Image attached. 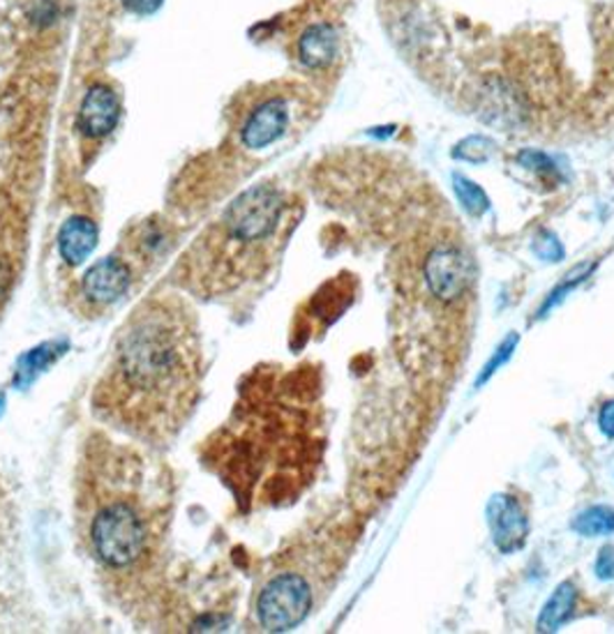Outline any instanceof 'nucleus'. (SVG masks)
<instances>
[{
	"instance_id": "nucleus-1",
	"label": "nucleus",
	"mask_w": 614,
	"mask_h": 634,
	"mask_svg": "<svg viewBox=\"0 0 614 634\" xmlns=\"http://www.w3.org/2000/svg\"><path fill=\"white\" fill-rule=\"evenodd\" d=\"M201 379L203 346L192 308L179 295H151L115 335L93 411L143 445H167L190 420Z\"/></svg>"
},
{
	"instance_id": "nucleus-2",
	"label": "nucleus",
	"mask_w": 614,
	"mask_h": 634,
	"mask_svg": "<svg viewBox=\"0 0 614 634\" xmlns=\"http://www.w3.org/2000/svg\"><path fill=\"white\" fill-rule=\"evenodd\" d=\"M171 522V480L134 445L93 434L77 471L74 526L104 588L137 600L151 586Z\"/></svg>"
},
{
	"instance_id": "nucleus-3",
	"label": "nucleus",
	"mask_w": 614,
	"mask_h": 634,
	"mask_svg": "<svg viewBox=\"0 0 614 634\" xmlns=\"http://www.w3.org/2000/svg\"><path fill=\"white\" fill-rule=\"evenodd\" d=\"M284 197L271 185L248 190L233 201L220 222V233L192 252L185 263V289L199 298H222L245 280L256 278L284 218Z\"/></svg>"
},
{
	"instance_id": "nucleus-4",
	"label": "nucleus",
	"mask_w": 614,
	"mask_h": 634,
	"mask_svg": "<svg viewBox=\"0 0 614 634\" xmlns=\"http://www.w3.org/2000/svg\"><path fill=\"white\" fill-rule=\"evenodd\" d=\"M314 605V591L299 572H278L259 591L254 614L266 632H286L299 627Z\"/></svg>"
},
{
	"instance_id": "nucleus-5",
	"label": "nucleus",
	"mask_w": 614,
	"mask_h": 634,
	"mask_svg": "<svg viewBox=\"0 0 614 634\" xmlns=\"http://www.w3.org/2000/svg\"><path fill=\"white\" fill-rule=\"evenodd\" d=\"M470 259L457 245L442 243L430 250L425 259V284L436 300L451 303L460 298L470 286Z\"/></svg>"
},
{
	"instance_id": "nucleus-6",
	"label": "nucleus",
	"mask_w": 614,
	"mask_h": 634,
	"mask_svg": "<svg viewBox=\"0 0 614 634\" xmlns=\"http://www.w3.org/2000/svg\"><path fill=\"white\" fill-rule=\"evenodd\" d=\"M132 268L119 256L98 261L81 280V298L91 310H107L130 291Z\"/></svg>"
},
{
	"instance_id": "nucleus-7",
	"label": "nucleus",
	"mask_w": 614,
	"mask_h": 634,
	"mask_svg": "<svg viewBox=\"0 0 614 634\" xmlns=\"http://www.w3.org/2000/svg\"><path fill=\"white\" fill-rule=\"evenodd\" d=\"M485 515L496 550L502 554H513L524 547L526 535H530V522H526L524 510L515 496L494 494Z\"/></svg>"
},
{
	"instance_id": "nucleus-8",
	"label": "nucleus",
	"mask_w": 614,
	"mask_h": 634,
	"mask_svg": "<svg viewBox=\"0 0 614 634\" xmlns=\"http://www.w3.org/2000/svg\"><path fill=\"white\" fill-rule=\"evenodd\" d=\"M289 104L282 98L259 102L241 125V143L248 150H263L280 141L289 128Z\"/></svg>"
},
{
	"instance_id": "nucleus-9",
	"label": "nucleus",
	"mask_w": 614,
	"mask_h": 634,
	"mask_svg": "<svg viewBox=\"0 0 614 634\" xmlns=\"http://www.w3.org/2000/svg\"><path fill=\"white\" fill-rule=\"evenodd\" d=\"M121 120V102L109 85H93L88 90L79 113L77 128L88 139H102L111 134Z\"/></svg>"
},
{
	"instance_id": "nucleus-10",
	"label": "nucleus",
	"mask_w": 614,
	"mask_h": 634,
	"mask_svg": "<svg viewBox=\"0 0 614 634\" xmlns=\"http://www.w3.org/2000/svg\"><path fill=\"white\" fill-rule=\"evenodd\" d=\"M299 60L310 70H321L331 66L338 58L340 38L335 28L329 23H314L310 26L299 40Z\"/></svg>"
},
{
	"instance_id": "nucleus-11",
	"label": "nucleus",
	"mask_w": 614,
	"mask_h": 634,
	"mask_svg": "<svg viewBox=\"0 0 614 634\" xmlns=\"http://www.w3.org/2000/svg\"><path fill=\"white\" fill-rule=\"evenodd\" d=\"M98 245V227L88 218H70L58 233V252L70 265H79Z\"/></svg>"
},
{
	"instance_id": "nucleus-12",
	"label": "nucleus",
	"mask_w": 614,
	"mask_h": 634,
	"mask_svg": "<svg viewBox=\"0 0 614 634\" xmlns=\"http://www.w3.org/2000/svg\"><path fill=\"white\" fill-rule=\"evenodd\" d=\"M575 602H577V591L571 582L560 584L554 588L552 597L547 600V605L543 607L536 630L538 632H557L571 616L575 610Z\"/></svg>"
},
{
	"instance_id": "nucleus-13",
	"label": "nucleus",
	"mask_w": 614,
	"mask_h": 634,
	"mask_svg": "<svg viewBox=\"0 0 614 634\" xmlns=\"http://www.w3.org/2000/svg\"><path fill=\"white\" fill-rule=\"evenodd\" d=\"M573 531H577L584 537L614 533V510H610L605 505L584 510L582 515H577V520L573 522Z\"/></svg>"
},
{
	"instance_id": "nucleus-14",
	"label": "nucleus",
	"mask_w": 614,
	"mask_h": 634,
	"mask_svg": "<svg viewBox=\"0 0 614 634\" xmlns=\"http://www.w3.org/2000/svg\"><path fill=\"white\" fill-rule=\"evenodd\" d=\"M12 526H14V501L6 480L0 477V558H3V554L10 547Z\"/></svg>"
},
{
	"instance_id": "nucleus-15",
	"label": "nucleus",
	"mask_w": 614,
	"mask_h": 634,
	"mask_svg": "<svg viewBox=\"0 0 614 634\" xmlns=\"http://www.w3.org/2000/svg\"><path fill=\"white\" fill-rule=\"evenodd\" d=\"M455 192H457L460 201L464 203V208L470 210V213L481 215V213H485V210H487L485 192L479 185H474L472 180H466L462 175H455Z\"/></svg>"
},
{
	"instance_id": "nucleus-16",
	"label": "nucleus",
	"mask_w": 614,
	"mask_h": 634,
	"mask_svg": "<svg viewBox=\"0 0 614 634\" xmlns=\"http://www.w3.org/2000/svg\"><path fill=\"white\" fill-rule=\"evenodd\" d=\"M517 342H520L517 332H511V335L500 344V349L494 351V355L490 358V362H487V365L483 368V372H481L479 379H476V385H479V388H481L483 383H487L496 372H500V368L506 365V362H509L511 355H513V351H515V346H517Z\"/></svg>"
},
{
	"instance_id": "nucleus-17",
	"label": "nucleus",
	"mask_w": 614,
	"mask_h": 634,
	"mask_svg": "<svg viewBox=\"0 0 614 634\" xmlns=\"http://www.w3.org/2000/svg\"><path fill=\"white\" fill-rule=\"evenodd\" d=\"M596 575L603 582L614 580V547H603L596 558Z\"/></svg>"
},
{
	"instance_id": "nucleus-18",
	"label": "nucleus",
	"mask_w": 614,
	"mask_h": 634,
	"mask_svg": "<svg viewBox=\"0 0 614 634\" xmlns=\"http://www.w3.org/2000/svg\"><path fill=\"white\" fill-rule=\"evenodd\" d=\"M162 3L164 0H123V8L132 14L149 17V14H155L162 8Z\"/></svg>"
},
{
	"instance_id": "nucleus-19",
	"label": "nucleus",
	"mask_w": 614,
	"mask_h": 634,
	"mask_svg": "<svg viewBox=\"0 0 614 634\" xmlns=\"http://www.w3.org/2000/svg\"><path fill=\"white\" fill-rule=\"evenodd\" d=\"M598 427L605 436L614 439V402H605L598 413Z\"/></svg>"
},
{
	"instance_id": "nucleus-20",
	"label": "nucleus",
	"mask_w": 614,
	"mask_h": 634,
	"mask_svg": "<svg viewBox=\"0 0 614 634\" xmlns=\"http://www.w3.org/2000/svg\"><path fill=\"white\" fill-rule=\"evenodd\" d=\"M8 284H10V270H8L6 261L0 259V298L6 295V289H8Z\"/></svg>"
}]
</instances>
